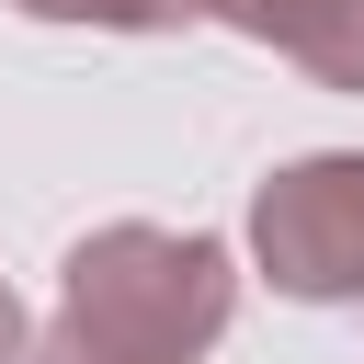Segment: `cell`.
<instances>
[{"mask_svg":"<svg viewBox=\"0 0 364 364\" xmlns=\"http://www.w3.org/2000/svg\"><path fill=\"white\" fill-rule=\"evenodd\" d=\"M239 318V250L205 228H148L114 216L68 239L57 262V330L34 353L57 364H205Z\"/></svg>","mask_w":364,"mask_h":364,"instance_id":"cell-1","label":"cell"},{"mask_svg":"<svg viewBox=\"0 0 364 364\" xmlns=\"http://www.w3.org/2000/svg\"><path fill=\"white\" fill-rule=\"evenodd\" d=\"M250 262L296 307H364V148L284 159L250 193Z\"/></svg>","mask_w":364,"mask_h":364,"instance_id":"cell-2","label":"cell"},{"mask_svg":"<svg viewBox=\"0 0 364 364\" xmlns=\"http://www.w3.org/2000/svg\"><path fill=\"white\" fill-rule=\"evenodd\" d=\"M193 11L250 34V46H273L318 91H364V0H193Z\"/></svg>","mask_w":364,"mask_h":364,"instance_id":"cell-3","label":"cell"},{"mask_svg":"<svg viewBox=\"0 0 364 364\" xmlns=\"http://www.w3.org/2000/svg\"><path fill=\"white\" fill-rule=\"evenodd\" d=\"M34 23H91V34H182L193 0H11Z\"/></svg>","mask_w":364,"mask_h":364,"instance_id":"cell-4","label":"cell"},{"mask_svg":"<svg viewBox=\"0 0 364 364\" xmlns=\"http://www.w3.org/2000/svg\"><path fill=\"white\" fill-rule=\"evenodd\" d=\"M34 353V318H23V296H11V273H0V364H23Z\"/></svg>","mask_w":364,"mask_h":364,"instance_id":"cell-5","label":"cell"},{"mask_svg":"<svg viewBox=\"0 0 364 364\" xmlns=\"http://www.w3.org/2000/svg\"><path fill=\"white\" fill-rule=\"evenodd\" d=\"M23 364H57V353H23Z\"/></svg>","mask_w":364,"mask_h":364,"instance_id":"cell-6","label":"cell"}]
</instances>
